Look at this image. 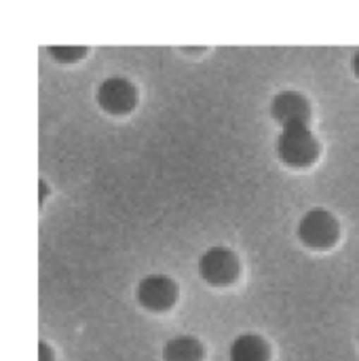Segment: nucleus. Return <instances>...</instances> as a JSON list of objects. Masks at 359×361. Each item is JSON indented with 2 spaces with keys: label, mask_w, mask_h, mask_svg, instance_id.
Segmentation results:
<instances>
[{
  "label": "nucleus",
  "mask_w": 359,
  "mask_h": 361,
  "mask_svg": "<svg viewBox=\"0 0 359 361\" xmlns=\"http://www.w3.org/2000/svg\"><path fill=\"white\" fill-rule=\"evenodd\" d=\"M277 154L290 167H309L320 157V142L311 127L281 129V135L277 137Z\"/></svg>",
  "instance_id": "nucleus-1"
},
{
  "label": "nucleus",
  "mask_w": 359,
  "mask_h": 361,
  "mask_svg": "<svg viewBox=\"0 0 359 361\" xmlns=\"http://www.w3.org/2000/svg\"><path fill=\"white\" fill-rule=\"evenodd\" d=\"M298 237L313 250H328L341 237V224L328 209H311L298 222Z\"/></svg>",
  "instance_id": "nucleus-2"
},
{
  "label": "nucleus",
  "mask_w": 359,
  "mask_h": 361,
  "mask_svg": "<svg viewBox=\"0 0 359 361\" xmlns=\"http://www.w3.org/2000/svg\"><path fill=\"white\" fill-rule=\"evenodd\" d=\"M239 258L229 247H209L199 258V275L209 286H231L239 277Z\"/></svg>",
  "instance_id": "nucleus-3"
},
{
  "label": "nucleus",
  "mask_w": 359,
  "mask_h": 361,
  "mask_svg": "<svg viewBox=\"0 0 359 361\" xmlns=\"http://www.w3.org/2000/svg\"><path fill=\"white\" fill-rule=\"evenodd\" d=\"M138 302L152 311L165 313L178 302V283L167 275H148L138 283Z\"/></svg>",
  "instance_id": "nucleus-4"
},
{
  "label": "nucleus",
  "mask_w": 359,
  "mask_h": 361,
  "mask_svg": "<svg viewBox=\"0 0 359 361\" xmlns=\"http://www.w3.org/2000/svg\"><path fill=\"white\" fill-rule=\"evenodd\" d=\"M97 104L108 114H127L138 104V89L131 80L123 76H110L97 87Z\"/></svg>",
  "instance_id": "nucleus-5"
},
{
  "label": "nucleus",
  "mask_w": 359,
  "mask_h": 361,
  "mask_svg": "<svg viewBox=\"0 0 359 361\" xmlns=\"http://www.w3.org/2000/svg\"><path fill=\"white\" fill-rule=\"evenodd\" d=\"M271 116L281 129L309 127L311 125V104L298 91H281L271 102Z\"/></svg>",
  "instance_id": "nucleus-6"
},
{
  "label": "nucleus",
  "mask_w": 359,
  "mask_h": 361,
  "mask_svg": "<svg viewBox=\"0 0 359 361\" xmlns=\"http://www.w3.org/2000/svg\"><path fill=\"white\" fill-rule=\"evenodd\" d=\"M229 360L231 361H269L271 351L269 345L256 336V334H243L235 338V343L229 349Z\"/></svg>",
  "instance_id": "nucleus-7"
},
{
  "label": "nucleus",
  "mask_w": 359,
  "mask_h": 361,
  "mask_svg": "<svg viewBox=\"0 0 359 361\" xmlns=\"http://www.w3.org/2000/svg\"><path fill=\"white\" fill-rule=\"evenodd\" d=\"M205 349L193 336H178L171 338L163 347V361H203Z\"/></svg>",
  "instance_id": "nucleus-8"
},
{
  "label": "nucleus",
  "mask_w": 359,
  "mask_h": 361,
  "mask_svg": "<svg viewBox=\"0 0 359 361\" xmlns=\"http://www.w3.org/2000/svg\"><path fill=\"white\" fill-rule=\"evenodd\" d=\"M49 55L61 63H72L87 55V47H49Z\"/></svg>",
  "instance_id": "nucleus-9"
},
{
  "label": "nucleus",
  "mask_w": 359,
  "mask_h": 361,
  "mask_svg": "<svg viewBox=\"0 0 359 361\" xmlns=\"http://www.w3.org/2000/svg\"><path fill=\"white\" fill-rule=\"evenodd\" d=\"M38 351H40V361H53V351L47 347V343H40Z\"/></svg>",
  "instance_id": "nucleus-10"
},
{
  "label": "nucleus",
  "mask_w": 359,
  "mask_h": 361,
  "mask_svg": "<svg viewBox=\"0 0 359 361\" xmlns=\"http://www.w3.org/2000/svg\"><path fill=\"white\" fill-rule=\"evenodd\" d=\"M353 72H355V76L359 78V49L358 53L353 55Z\"/></svg>",
  "instance_id": "nucleus-11"
},
{
  "label": "nucleus",
  "mask_w": 359,
  "mask_h": 361,
  "mask_svg": "<svg viewBox=\"0 0 359 361\" xmlns=\"http://www.w3.org/2000/svg\"><path fill=\"white\" fill-rule=\"evenodd\" d=\"M358 338H359V336H358Z\"/></svg>",
  "instance_id": "nucleus-12"
}]
</instances>
